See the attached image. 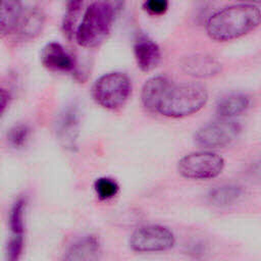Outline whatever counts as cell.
Listing matches in <instances>:
<instances>
[{"label": "cell", "mask_w": 261, "mask_h": 261, "mask_svg": "<svg viewBox=\"0 0 261 261\" xmlns=\"http://www.w3.org/2000/svg\"><path fill=\"white\" fill-rule=\"evenodd\" d=\"M261 23V11L251 4H237L213 13L206 22L207 35L215 41L238 39Z\"/></svg>", "instance_id": "cell-1"}, {"label": "cell", "mask_w": 261, "mask_h": 261, "mask_svg": "<svg viewBox=\"0 0 261 261\" xmlns=\"http://www.w3.org/2000/svg\"><path fill=\"white\" fill-rule=\"evenodd\" d=\"M208 100L206 89L195 83H170L157 113L171 118L185 117L201 110Z\"/></svg>", "instance_id": "cell-2"}, {"label": "cell", "mask_w": 261, "mask_h": 261, "mask_svg": "<svg viewBox=\"0 0 261 261\" xmlns=\"http://www.w3.org/2000/svg\"><path fill=\"white\" fill-rule=\"evenodd\" d=\"M115 8L106 1L90 4L75 30V41L84 48H94L102 44L111 32Z\"/></svg>", "instance_id": "cell-3"}, {"label": "cell", "mask_w": 261, "mask_h": 261, "mask_svg": "<svg viewBox=\"0 0 261 261\" xmlns=\"http://www.w3.org/2000/svg\"><path fill=\"white\" fill-rule=\"evenodd\" d=\"M130 93L132 82L129 77L119 71L102 74L92 87V96L96 103L108 110H116L122 107Z\"/></svg>", "instance_id": "cell-4"}, {"label": "cell", "mask_w": 261, "mask_h": 261, "mask_svg": "<svg viewBox=\"0 0 261 261\" xmlns=\"http://www.w3.org/2000/svg\"><path fill=\"white\" fill-rule=\"evenodd\" d=\"M223 167V158L209 151L187 154L177 163V170L181 176L197 180L214 178L222 172Z\"/></svg>", "instance_id": "cell-5"}, {"label": "cell", "mask_w": 261, "mask_h": 261, "mask_svg": "<svg viewBox=\"0 0 261 261\" xmlns=\"http://www.w3.org/2000/svg\"><path fill=\"white\" fill-rule=\"evenodd\" d=\"M129 247L139 253L161 252L173 247L174 236L165 226L152 224L136 229L129 238Z\"/></svg>", "instance_id": "cell-6"}, {"label": "cell", "mask_w": 261, "mask_h": 261, "mask_svg": "<svg viewBox=\"0 0 261 261\" xmlns=\"http://www.w3.org/2000/svg\"><path fill=\"white\" fill-rule=\"evenodd\" d=\"M241 133L238 122L223 118L203 125L195 134V141L205 148H221L229 145Z\"/></svg>", "instance_id": "cell-7"}, {"label": "cell", "mask_w": 261, "mask_h": 261, "mask_svg": "<svg viewBox=\"0 0 261 261\" xmlns=\"http://www.w3.org/2000/svg\"><path fill=\"white\" fill-rule=\"evenodd\" d=\"M80 134V113L74 105L64 109L56 122V137L59 144L66 150L74 151L77 148Z\"/></svg>", "instance_id": "cell-8"}, {"label": "cell", "mask_w": 261, "mask_h": 261, "mask_svg": "<svg viewBox=\"0 0 261 261\" xmlns=\"http://www.w3.org/2000/svg\"><path fill=\"white\" fill-rule=\"evenodd\" d=\"M180 67L186 74L197 79H209L217 75L221 70L220 62L206 53H197L185 57L180 62Z\"/></svg>", "instance_id": "cell-9"}, {"label": "cell", "mask_w": 261, "mask_h": 261, "mask_svg": "<svg viewBox=\"0 0 261 261\" xmlns=\"http://www.w3.org/2000/svg\"><path fill=\"white\" fill-rule=\"evenodd\" d=\"M42 64L51 71L75 73V63L63 46L57 42L45 45L41 53Z\"/></svg>", "instance_id": "cell-10"}, {"label": "cell", "mask_w": 261, "mask_h": 261, "mask_svg": "<svg viewBox=\"0 0 261 261\" xmlns=\"http://www.w3.org/2000/svg\"><path fill=\"white\" fill-rule=\"evenodd\" d=\"M134 55L142 71L153 70L161 60V51L155 41L145 35L137 38L134 44Z\"/></svg>", "instance_id": "cell-11"}, {"label": "cell", "mask_w": 261, "mask_h": 261, "mask_svg": "<svg viewBox=\"0 0 261 261\" xmlns=\"http://www.w3.org/2000/svg\"><path fill=\"white\" fill-rule=\"evenodd\" d=\"M171 82L163 75L152 76L145 82L141 92V102L146 110L157 113L164 93Z\"/></svg>", "instance_id": "cell-12"}, {"label": "cell", "mask_w": 261, "mask_h": 261, "mask_svg": "<svg viewBox=\"0 0 261 261\" xmlns=\"http://www.w3.org/2000/svg\"><path fill=\"white\" fill-rule=\"evenodd\" d=\"M45 25V14L39 8L24 10L12 35L20 41H30L37 38Z\"/></svg>", "instance_id": "cell-13"}, {"label": "cell", "mask_w": 261, "mask_h": 261, "mask_svg": "<svg viewBox=\"0 0 261 261\" xmlns=\"http://www.w3.org/2000/svg\"><path fill=\"white\" fill-rule=\"evenodd\" d=\"M101 255V246L94 236L84 237L68 247L64 259L69 261L97 260Z\"/></svg>", "instance_id": "cell-14"}, {"label": "cell", "mask_w": 261, "mask_h": 261, "mask_svg": "<svg viewBox=\"0 0 261 261\" xmlns=\"http://www.w3.org/2000/svg\"><path fill=\"white\" fill-rule=\"evenodd\" d=\"M24 9L20 0H0V31L2 36L14 32Z\"/></svg>", "instance_id": "cell-15"}, {"label": "cell", "mask_w": 261, "mask_h": 261, "mask_svg": "<svg viewBox=\"0 0 261 261\" xmlns=\"http://www.w3.org/2000/svg\"><path fill=\"white\" fill-rule=\"evenodd\" d=\"M250 98L245 94H231L220 99L216 105V112L222 118H231L248 109Z\"/></svg>", "instance_id": "cell-16"}, {"label": "cell", "mask_w": 261, "mask_h": 261, "mask_svg": "<svg viewBox=\"0 0 261 261\" xmlns=\"http://www.w3.org/2000/svg\"><path fill=\"white\" fill-rule=\"evenodd\" d=\"M242 192V188L237 185H222L209 192L208 202L215 207H226L236 203Z\"/></svg>", "instance_id": "cell-17"}, {"label": "cell", "mask_w": 261, "mask_h": 261, "mask_svg": "<svg viewBox=\"0 0 261 261\" xmlns=\"http://www.w3.org/2000/svg\"><path fill=\"white\" fill-rule=\"evenodd\" d=\"M82 6H83V0H67L66 2L65 13L62 18L61 30L64 36L69 40H71L75 34L74 24H75L77 14L82 9Z\"/></svg>", "instance_id": "cell-18"}, {"label": "cell", "mask_w": 261, "mask_h": 261, "mask_svg": "<svg viewBox=\"0 0 261 261\" xmlns=\"http://www.w3.org/2000/svg\"><path fill=\"white\" fill-rule=\"evenodd\" d=\"M24 209L25 202L23 199L16 200L9 212V228L11 236L23 237L24 232Z\"/></svg>", "instance_id": "cell-19"}, {"label": "cell", "mask_w": 261, "mask_h": 261, "mask_svg": "<svg viewBox=\"0 0 261 261\" xmlns=\"http://www.w3.org/2000/svg\"><path fill=\"white\" fill-rule=\"evenodd\" d=\"M94 190L100 200H109L116 196L119 190L118 184L110 177H99L94 184Z\"/></svg>", "instance_id": "cell-20"}, {"label": "cell", "mask_w": 261, "mask_h": 261, "mask_svg": "<svg viewBox=\"0 0 261 261\" xmlns=\"http://www.w3.org/2000/svg\"><path fill=\"white\" fill-rule=\"evenodd\" d=\"M30 127L27 124H17L11 127L7 134V140L13 148H21L25 145L30 137Z\"/></svg>", "instance_id": "cell-21"}, {"label": "cell", "mask_w": 261, "mask_h": 261, "mask_svg": "<svg viewBox=\"0 0 261 261\" xmlns=\"http://www.w3.org/2000/svg\"><path fill=\"white\" fill-rule=\"evenodd\" d=\"M23 249V237L10 236L6 248V256L9 261H16L19 259Z\"/></svg>", "instance_id": "cell-22"}, {"label": "cell", "mask_w": 261, "mask_h": 261, "mask_svg": "<svg viewBox=\"0 0 261 261\" xmlns=\"http://www.w3.org/2000/svg\"><path fill=\"white\" fill-rule=\"evenodd\" d=\"M169 6L168 0H145L144 9L151 15H162L164 14Z\"/></svg>", "instance_id": "cell-23"}, {"label": "cell", "mask_w": 261, "mask_h": 261, "mask_svg": "<svg viewBox=\"0 0 261 261\" xmlns=\"http://www.w3.org/2000/svg\"><path fill=\"white\" fill-rule=\"evenodd\" d=\"M10 93L6 89L1 90V114H3L10 102Z\"/></svg>", "instance_id": "cell-24"}, {"label": "cell", "mask_w": 261, "mask_h": 261, "mask_svg": "<svg viewBox=\"0 0 261 261\" xmlns=\"http://www.w3.org/2000/svg\"><path fill=\"white\" fill-rule=\"evenodd\" d=\"M251 173L254 177L261 179V159L256 161L251 167Z\"/></svg>", "instance_id": "cell-25"}, {"label": "cell", "mask_w": 261, "mask_h": 261, "mask_svg": "<svg viewBox=\"0 0 261 261\" xmlns=\"http://www.w3.org/2000/svg\"><path fill=\"white\" fill-rule=\"evenodd\" d=\"M240 2H244V3H261V0H238Z\"/></svg>", "instance_id": "cell-26"}]
</instances>
